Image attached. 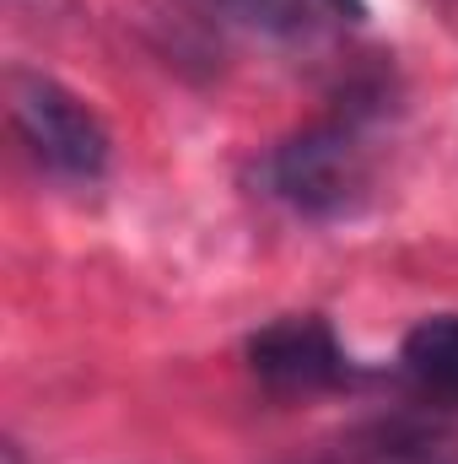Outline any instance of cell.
Masks as SVG:
<instances>
[{"instance_id":"6da1fadb","label":"cell","mask_w":458,"mask_h":464,"mask_svg":"<svg viewBox=\"0 0 458 464\" xmlns=\"http://www.w3.org/2000/svg\"><path fill=\"white\" fill-rule=\"evenodd\" d=\"M367 103L372 98H356L345 114L308 124V130L286 135L281 146H270L259 162L264 195L297 217H313V222L350 217L372 195V146H367L372 109Z\"/></svg>"},{"instance_id":"7a4b0ae2","label":"cell","mask_w":458,"mask_h":464,"mask_svg":"<svg viewBox=\"0 0 458 464\" xmlns=\"http://www.w3.org/2000/svg\"><path fill=\"white\" fill-rule=\"evenodd\" d=\"M5 114L16 140L54 173L71 184H92L109 168V124L92 114L71 87H60L43 71H11L5 76Z\"/></svg>"},{"instance_id":"3957f363","label":"cell","mask_w":458,"mask_h":464,"mask_svg":"<svg viewBox=\"0 0 458 464\" xmlns=\"http://www.w3.org/2000/svg\"><path fill=\"white\" fill-rule=\"evenodd\" d=\"M248 367L270 394H324L356 378L340 335L319 314H286L248 335Z\"/></svg>"},{"instance_id":"277c9868","label":"cell","mask_w":458,"mask_h":464,"mask_svg":"<svg viewBox=\"0 0 458 464\" xmlns=\"http://www.w3.org/2000/svg\"><path fill=\"white\" fill-rule=\"evenodd\" d=\"M291 464H458V449L415 421H372Z\"/></svg>"},{"instance_id":"5b68a950","label":"cell","mask_w":458,"mask_h":464,"mask_svg":"<svg viewBox=\"0 0 458 464\" xmlns=\"http://www.w3.org/2000/svg\"><path fill=\"white\" fill-rule=\"evenodd\" d=\"M399 367L405 378L437 400V405H458V314H432L421 319L405 346H399Z\"/></svg>"},{"instance_id":"8992f818","label":"cell","mask_w":458,"mask_h":464,"mask_svg":"<svg viewBox=\"0 0 458 464\" xmlns=\"http://www.w3.org/2000/svg\"><path fill=\"white\" fill-rule=\"evenodd\" d=\"M200 5L222 11V16L253 27V33H270V38H308L313 27L329 22L313 0H200Z\"/></svg>"}]
</instances>
